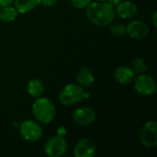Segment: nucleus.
Segmentation results:
<instances>
[{
    "instance_id": "obj_1",
    "label": "nucleus",
    "mask_w": 157,
    "mask_h": 157,
    "mask_svg": "<svg viewBox=\"0 0 157 157\" xmlns=\"http://www.w3.org/2000/svg\"><path fill=\"white\" fill-rule=\"evenodd\" d=\"M86 17L95 25L104 27L109 25L115 17V9L109 2H91L86 6Z\"/></svg>"
},
{
    "instance_id": "obj_2",
    "label": "nucleus",
    "mask_w": 157,
    "mask_h": 157,
    "mask_svg": "<svg viewBox=\"0 0 157 157\" xmlns=\"http://www.w3.org/2000/svg\"><path fill=\"white\" fill-rule=\"evenodd\" d=\"M32 113L39 122L48 124L54 119L56 115V109L49 98H40L32 104Z\"/></svg>"
},
{
    "instance_id": "obj_3",
    "label": "nucleus",
    "mask_w": 157,
    "mask_h": 157,
    "mask_svg": "<svg viewBox=\"0 0 157 157\" xmlns=\"http://www.w3.org/2000/svg\"><path fill=\"white\" fill-rule=\"evenodd\" d=\"M89 94H86L83 87L77 84L66 85L59 95V100L62 105L69 107L80 102L83 98H88Z\"/></svg>"
},
{
    "instance_id": "obj_4",
    "label": "nucleus",
    "mask_w": 157,
    "mask_h": 157,
    "mask_svg": "<svg viewBox=\"0 0 157 157\" xmlns=\"http://www.w3.org/2000/svg\"><path fill=\"white\" fill-rule=\"evenodd\" d=\"M67 146L66 140L63 136L56 135L47 141L44 152L49 157H61L66 153Z\"/></svg>"
},
{
    "instance_id": "obj_5",
    "label": "nucleus",
    "mask_w": 157,
    "mask_h": 157,
    "mask_svg": "<svg viewBox=\"0 0 157 157\" xmlns=\"http://www.w3.org/2000/svg\"><path fill=\"white\" fill-rule=\"evenodd\" d=\"M19 133L23 139L29 142H36L42 136V129L40 124L34 121L27 120L19 127Z\"/></svg>"
},
{
    "instance_id": "obj_6",
    "label": "nucleus",
    "mask_w": 157,
    "mask_h": 157,
    "mask_svg": "<svg viewBox=\"0 0 157 157\" xmlns=\"http://www.w3.org/2000/svg\"><path fill=\"white\" fill-rule=\"evenodd\" d=\"M140 141L145 147H155L157 145V122L151 121L146 122L140 132Z\"/></svg>"
},
{
    "instance_id": "obj_7",
    "label": "nucleus",
    "mask_w": 157,
    "mask_h": 157,
    "mask_svg": "<svg viewBox=\"0 0 157 157\" xmlns=\"http://www.w3.org/2000/svg\"><path fill=\"white\" fill-rule=\"evenodd\" d=\"M134 88L141 95L152 96L156 92V81L152 76L142 74L135 79Z\"/></svg>"
},
{
    "instance_id": "obj_8",
    "label": "nucleus",
    "mask_w": 157,
    "mask_h": 157,
    "mask_svg": "<svg viewBox=\"0 0 157 157\" xmlns=\"http://www.w3.org/2000/svg\"><path fill=\"white\" fill-rule=\"evenodd\" d=\"M126 32L134 39H144L148 36L150 29L148 25L142 20H132L126 26Z\"/></svg>"
},
{
    "instance_id": "obj_9",
    "label": "nucleus",
    "mask_w": 157,
    "mask_h": 157,
    "mask_svg": "<svg viewBox=\"0 0 157 157\" xmlns=\"http://www.w3.org/2000/svg\"><path fill=\"white\" fill-rule=\"evenodd\" d=\"M73 119L75 123L82 126H86L95 122L97 115L93 109L85 107L75 109L73 115Z\"/></svg>"
},
{
    "instance_id": "obj_10",
    "label": "nucleus",
    "mask_w": 157,
    "mask_h": 157,
    "mask_svg": "<svg viewBox=\"0 0 157 157\" xmlns=\"http://www.w3.org/2000/svg\"><path fill=\"white\" fill-rule=\"evenodd\" d=\"M96 154V145L90 138H84L80 140L75 150L74 155L75 157H93Z\"/></svg>"
},
{
    "instance_id": "obj_11",
    "label": "nucleus",
    "mask_w": 157,
    "mask_h": 157,
    "mask_svg": "<svg viewBox=\"0 0 157 157\" xmlns=\"http://www.w3.org/2000/svg\"><path fill=\"white\" fill-rule=\"evenodd\" d=\"M137 12H138V7L132 1L121 2L119 5H117V9L115 10V13H117L119 17L124 19L134 17Z\"/></svg>"
},
{
    "instance_id": "obj_12",
    "label": "nucleus",
    "mask_w": 157,
    "mask_h": 157,
    "mask_svg": "<svg viewBox=\"0 0 157 157\" xmlns=\"http://www.w3.org/2000/svg\"><path fill=\"white\" fill-rule=\"evenodd\" d=\"M134 75L135 73L133 72V70L128 66H120L114 72L115 80L121 85L131 83L134 79Z\"/></svg>"
},
{
    "instance_id": "obj_13",
    "label": "nucleus",
    "mask_w": 157,
    "mask_h": 157,
    "mask_svg": "<svg viewBox=\"0 0 157 157\" xmlns=\"http://www.w3.org/2000/svg\"><path fill=\"white\" fill-rule=\"evenodd\" d=\"M40 4V0H14L15 8L17 13L26 14L36 8Z\"/></svg>"
},
{
    "instance_id": "obj_14",
    "label": "nucleus",
    "mask_w": 157,
    "mask_h": 157,
    "mask_svg": "<svg viewBox=\"0 0 157 157\" xmlns=\"http://www.w3.org/2000/svg\"><path fill=\"white\" fill-rule=\"evenodd\" d=\"M77 81L82 87H89L93 85L95 78L92 72L87 67H83L77 74Z\"/></svg>"
},
{
    "instance_id": "obj_15",
    "label": "nucleus",
    "mask_w": 157,
    "mask_h": 157,
    "mask_svg": "<svg viewBox=\"0 0 157 157\" xmlns=\"http://www.w3.org/2000/svg\"><path fill=\"white\" fill-rule=\"evenodd\" d=\"M27 90L29 96L33 98H40L44 91V86L40 79H31L27 86Z\"/></svg>"
},
{
    "instance_id": "obj_16",
    "label": "nucleus",
    "mask_w": 157,
    "mask_h": 157,
    "mask_svg": "<svg viewBox=\"0 0 157 157\" xmlns=\"http://www.w3.org/2000/svg\"><path fill=\"white\" fill-rule=\"evenodd\" d=\"M17 11L11 6H0V20L3 22H12L16 19Z\"/></svg>"
},
{
    "instance_id": "obj_17",
    "label": "nucleus",
    "mask_w": 157,
    "mask_h": 157,
    "mask_svg": "<svg viewBox=\"0 0 157 157\" xmlns=\"http://www.w3.org/2000/svg\"><path fill=\"white\" fill-rule=\"evenodd\" d=\"M132 69L136 74L142 75V74H144L147 71V67H146L145 62L142 58H139L138 57V58L133 59L132 62Z\"/></svg>"
},
{
    "instance_id": "obj_18",
    "label": "nucleus",
    "mask_w": 157,
    "mask_h": 157,
    "mask_svg": "<svg viewBox=\"0 0 157 157\" xmlns=\"http://www.w3.org/2000/svg\"><path fill=\"white\" fill-rule=\"evenodd\" d=\"M110 33L114 36H122L126 33V27L121 23L113 24L110 27Z\"/></svg>"
},
{
    "instance_id": "obj_19",
    "label": "nucleus",
    "mask_w": 157,
    "mask_h": 157,
    "mask_svg": "<svg viewBox=\"0 0 157 157\" xmlns=\"http://www.w3.org/2000/svg\"><path fill=\"white\" fill-rule=\"evenodd\" d=\"M71 2L75 7L82 9V8H86L92 2V0H71Z\"/></svg>"
},
{
    "instance_id": "obj_20",
    "label": "nucleus",
    "mask_w": 157,
    "mask_h": 157,
    "mask_svg": "<svg viewBox=\"0 0 157 157\" xmlns=\"http://www.w3.org/2000/svg\"><path fill=\"white\" fill-rule=\"evenodd\" d=\"M58 0H40V4L45 6H52L57 3Z\"/></svg>"
},
{
    "instance_id": "obj_21",
    "label": "nucleus",
    "mask_w": 157,
    "mask_h": 157,
    "mask_svg": "<svg viewBox=\"0 0 157 157\" xmlns=\"http://www.w3.org/2000/svg\"><path fill=\"white\" fill-rule=\"evenodd\" d=\"M66 134V130H65V128L64 127H59L58 128V130H57V135H59V136H64Z\"/></svg>"
},
{
    "instance_id": "obj_22",
    "label": "nucleus",
    "mask_w": 157,
    "mask_h": 157,
    "mask_svg": "<svg viewBox=\"0 0 157 157\" xmlns=\"http://www.w3.org/2000/svg\"><path fill=\"white\" fill-rule=\"evenodd\" d=\"M14 3V0H0V6H11V4Z\"/></svg>"
},
{
    "instance_id": "obj_23",
    "label": "nucleus",
    "mask_w": 157,
    "mask_h": 157,
    "mask_svg": "<svg viewBox=\"0 0 157 157\" xmlns=\"http://www.w3.org/2000/svg\"><path fill=\"white\" fill-rule=\"evenodd\" d=\"M157 11H155L154 12V14H153V17H152V20H153V24H154V26L156 28L157 27Z\"/></svg>"
},
{
    "instance_id": "obj_24",
    "label": "nucleus",
    "mask_w": 157,
    "mask_h": 157,
    "mask_svg": "<svg viewBox=\"0 0 157 157\" xmlns=\"http://www.w3.org/2000/svg\"><path fill=\"white\" fill-rule=\"evenodd\" d=\"M107 1H108V2H109L110 5H112V6H117V5H119V4H120V3H121L122 0H107Z\"/></svg>"
},
{
    "instance_id": "obj_25",
    "label": "nucleus",
    "mask_w": 157,
    "mask_h": 157,
    "mask_svg": "<svg viewBox=\"0 0 157 157\" xmlns=\"http://www.w3.org/2000/svg\"><path fill=\"white\" fill-rule=\"evenodd\" d=\"M97 1H100V2H104V1H107V0H97Z\"/></svg>"
}]
</instances>
